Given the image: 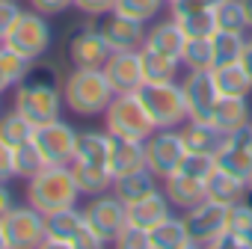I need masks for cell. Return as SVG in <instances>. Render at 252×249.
<instances>
[{
    "mask_svg": "<svg viewBox=\"0 0 252 249\" xmlns=\"http://www.w3.org/2000/svg\"><path fill=\"white\" fill-rule=\"evenodd\" d=\"M214 3L211 0H169V18H184V15H193V12H202V9H211Z\"/></svg>",
    "mask_w": 252,
    "mask_h": 249,
    "instance_id": "42",
    "label": "cell"
},
{
    "mask_svg": "<svg viewBox=\"0 0 252 249\" xmlns=\"http://www.w3.org/2000/svg\"><path fill=\"white\" fill-rule=\"evenodd\" d=\"M74 9L83 18H98V15H107L116 9V0H74Z\"/></svg>",
    "mask_w": 252,
    "mask_h": 249,
    "instance_id": "43",
    "label": "cell"
},
{
    "mask_svg": "<svg viewBox=\"0 0 252 249\" xmlns=\"http://www.w3.org/2000/svg\"><path fill=\"white\" fill-rule=\"evenodd\" d=\"M243 9H246V21H249V30H252V0H243Z\"/></svg>",
    "mask_w": 252,
    "mask_h": 249,
    "instance_id": "50",
    "label": "cell"
},
{
    "mask_svg": "<svg viewBox=\"0 0 252 249\" xmlns=\"http://www.w3.org/2000/svg\"><path fill=\"white\" fill-rule=\"evenodd\" d=\"M181 92H184V104H187V119L211 122L214 107L220 101V89L214 83V71L211 68L187 71L181 77Z\"/></svg>",
    "mask_w": 252,
    "mask_h": 249,
    "instance_id": "13",
    "label": "cell"
},
{
    "mask_svg": "<svg viewBox=\"0 0 252 249\" xmlns=\"http://www.w3.org/2000/svg\"><path fill=\"white\" fill-rule=\"evenodd\" d=\"M169 214H175V208H172V202L166 199L163 190H155L146 199L128 205V222H134V225H140L146 231H152L155 225H160Z\"/></svg>",
    "mask_w": 252,
    "mask_h": 249,
    "instance_id": "20",
    "label": "cell"
},
{
    "mask_svg": "<svg viewBox=\"0 0 252 249\" xmlns=\"http://www.w3.org/2000/svg\"><path fill=\"white\" fill-rule=\"evenodd\" d=\"M45 246L54 249H101L107 246L86 222L83 208H63L57 214H48V234Z\"/></svg>",
    "mask_w": 252,
    "mask_h": 249,
    "instance_id": "6",
    "label": "cell"
},
{
    "mask_svg": "<svg viewBox=\"0 0 252 249\" xmlns=\"http://www.w3.org/2000/svg\"><path fill=\"white\" fill-rule=\"evenodd\" d=\"M152 249H190V237H187V225L181 214H169L160 225H155L149 231Z\"/></svg>",
    "mask_w": 252,
    "mask_h": 249,
    "instance_id": "29",
    "label": "cell"
},
{
    "mask_svg": "<svg viewBox=\"0 0 252 249\" xmlns=\"http://www.w3.org/2000/svg\"><path fill=\"white\" fill-rule=\"evenodd\" d=\"M228 228H231V231H237V234L243 237L246 249L252 246V205H249V202H243V199H240L237 205H231Z\"/></svg>",
    "mask_w": 252,
    "mask_h": 249,
    "instance_id": "40",
    "label": "cell"
},
{
    "mask_svg": "<svg viewBox=\"0 0 252 249\" xmlns=\"http://www.w3.org/2000/svg\"><path fill=\"white\" fill-rule=\"evenodd\" d=\"M77 140H80V131L71 122H65L63 116L39 124L33 134V143L42 149L48 163H71L77 155Z\"/></svg>",
    "mask_w": 252,
    "mask_h": 249,
    "instance_id": "12",
    "label": "cell"
},
{
    "mask_svg": "<svg viewBox=\"0 0 252 249\" xmlns=\"http://www.w3.org/2000/svg\"><path fill=\"white\" fill-rule=\"evenodd\" d=\"M184 42H187V33L178 27L175 18H166V21H152L143 45H149V48H155V51H160V54H166L172 60H181Z\"/></svg>",
    "mask_w": 252,
    "mask_h": 249,
    "instance_id": "22",
    "label": "cell"
},
{
    "mask_svg": "<svg viewBox=\"0 0 252 249\" xmlns=\"http://www.w3.org/2000/svg\"><path fill=\"white\" fill-rule=\"evenodd\" d=\"M113 246H119V249H152V240H149V231H146V228L128 222V225L116 234Z\"/></svg>",
    "mask_w": 252,
    "mask_h": 249,
    "instance_id": "41",
    "label": "cell"
},
{
    "mask_svg": "<svg viewBox=\"0 0 252 249\" xmlns=\"http://www.w3.org/2000/svg\"><path fill=\"white\" fill-rule=\"evenodd\" d=\"M113 86L104 74V68H71L63 77V104L68 113L80 119L104 116L107 104L113 101Z\"/></svg>",
    "mask_w": 252,
    "mask_h": 249,
    "instance_id": "2",
    "label": "cell"
},
{
    "mask_svg": "<svg viewBox=\"0 0 252 249\" xmlns=\"http://www.w3.org/2000/svg\"><path fill=\"white\" fill-rule=\"evenodd\" d=\"M214 169H217V157H211V155H199V152H187L184 160H181V166H178L181 175H190V178H196V181H202V184L211 178Z\"/></svg>",
    "mask_w": 252,
    "mask_h": 249,
    "instance_id": "38",
    "label": "cell"
},
{
    "mask_svg": "<svg viewBox=\"0 0 252 249\" xmlns=\"http://www.w3.org/2000/svg\"><path fill=\"white\" fill-rule=\"evenodd\" d=\"M0 249H9V243H6V231H3V219H0Z\"/></svg>",
    "mask_w": 252,
    "mask_h": 249,
    "instance_id": "51",
    "label": "cell"
},
{
    "mask_svg": "<svg viewBox=\"0 0 252 249\" xmlns=\"http://www.w3.org/2000/svg\"><path fill=\"white\" fill-rule=\"evenodd\" d=\"M211 3H222V0H211Z\"/></svg>",
    "mask_w": 252,
    "mask_h": 249,
    "instance_id": "52",
    "label": "cell"
},
{
    "mask_svg": "<svg viewBox=\"0 0 252 249\" xmlns=\"http://www.w3.org/2000/svg\"><path fill=\"white\" fill-rule=\"evenodd\" d=\"M246 187H249V181H243V178H237V175H231V172L217 166L211 172V178L205 181V199L231 208V205H237L246 196Z\"/></svg>",
    "mask_w": 252,
    "mask_h": 249,
    "instance_id": "26",
    "label": "cell"
},
{
    "mask_svg": "<svg viewBox=\"0 0 252 249\" xmlns=\"http://www.w3.org/2000/svg\"><path fill=\"white\" fill-rule=\"evenodd\" d=\"M187 155L181 128H158L149 140H146V166L163 181L172 172H178L181 160Z\"/></svg>",
    "mask_w": 252,
    "mask_h": 249,
    "instance_id": "9",
    "label": "cell"
},
{
    "mask_svg": "<svg viewBox=\"0 0 252 249\" xmlns=\"http://www.w3.org/2000/svg\"><path fill=\"white\" fill-rule=\"evenodd\" d=\"M15 205H18V202H15V193H12L9 181H0V219H3Z\"/></svg>",
    "mask_w": 252,
    "mask_h": 249,
    "instance_id": "47",
    "label": "cell"
},
{
    "mask_svg": "<svg viewBox=\"0 0 252 249\" xmlns=\"http://www.w3.org/2000/svg\"><path fill=\"white\" fill-rule=\"evenodd\" d=\"M140 104L146 107L149 119L158 128H181L187 122V104H184V92H181V80H169V83H143L137 89Z\"/></svg>",
    "mask_w": 252,
    "mask_h": 249,
    "instance_id": "5",
    "label": "cell"
},
{
    "mask_svg": "<svg viewBox=\"0 0 252 249\" xmlns=\"http://www.w3.org/2000/svg\"><path fill=\"white\" fill-rule=\"evenodd\" d=\"M30 68H33V60L21 57L18 51H12L9 45L0 42V95L9 92V89H15L27 77Z\"/></svg>",
    "mask_w": 252,
    "mask_h": 249,
    "instance_id": "32",
    "label": "cell"
},
{
    "mask_svg": "<svg viewBox=\"0 0 252 249\" xmlns=\"http://www.w3.org/2000/svg\"><path fill=\"white\" fill-rule=\"evenodd\" d=\"M214 249H246V243H243V237H240L237 231H231V228H228V231L214 243Z\"/></svg>",
    "mask_w": 252,
    "mask_h": 249,
    "instance_id": "48",
    "label": "cell"
},
{
    "mask_svg": "<svg viewBox=\"0 0 252 249\" xmlns=\"http://www.w3.org/2000/svg\"><path fill=\"white\" fill-rule=\"evenodd\" d=\"M214 21L217 30L225 33H249V21H246V9H243V0H222V3H214Z\"/></svg>",
    "mask_w": 252,
    "mask_h": 249,
    "instance_id": "34",
    "label": "cell"
},
{
    "mask_svg": "<svg viewBox=\"0 0 252 249\" xmlns=\"http://www.w3.org/2000/svg\"><path fill=\"white\" fill-rule=\"evenodd\" d=\"M140 62H143V77L146 83H169V80H178V71H181V60H172L149 45L140 48Z\"/></svg>",
    "mask_w": 252,
    "mask_h": 249,
    "instance_id": "27",
    "label": "cell"
},
{
    "mask_svg": "<svg viewBox=\"0 0 252 249\" xmlns=\"http://www.w3.org/2000/svg\"><path fill=\"white\" fill-rule=\"evenodd\" d=\"M110 152H113V134H110L107 128H104V131H80L74 160L110 166Z\"/></svg>",
    "mask_w": 252,
    "mask_h": 249,
    "instance_id": "28",
    "label": "cell"
},
{
    "mask_svg": "<svg viewBox=\"0 0 252 249\" xmlns=\"http://www.w3.org/2000/svg\"><path fill=\"white\" fill-rule=\"evenodd\" d=\"M83 214H86L89 228H92L104 243H113L116 234L128 225V205H125L113 190H110V193H101V196H92V199L83 205Z\"/></svg>",
    "mask_w": 252,
    "mask_h": 249,
    "instance_id": "11",
    "label": "cell"
},
{
    "mask_svg": "<svg viewBox=\"0 0 252 249\" xmlns=\"http://www.w3.org/2000/svg\"><path fill=\"white\" fill-rule=\"evenodd\" d=\"M249 187H252V178H249Z\"/></svg>",
    "mask_w": 252,
    "mask_h": 249,
    "instance_id": "54",
    "label": "cell"
},
{
    "mask_svg": "<svg viewBox=\"0 0 252 249\" xmlns=\"http://www.w3.org/2000/svg\"><path fill=\"white\" fill-rule=\"evenodd\" d=\"M101 68H104L113 92H137L146 83L143 62H140V48L137 51H113Z\"/></svg>",
    "mask_w": 252,
    "mask_h": 249,
    "instance_id": "16",
    "label": "cell"
},
{
    "mask_svg": "<svg viewBox=\"0 0 252 249\" xmlns=\"http://www.w3.org/2000/svg\"><path fill=\"white\" fill-rule=\"evenodd\" d=\"M27 3H30V9H36V12L48 15V18H54V15H63V12L74 9V0H27Z\"/></svg>",
    "mask_w": 252,
    "mask_h": 249,
    "instance_id": "44",
    "label": "cell"
},
{
    "mask_svg": "<svg viewBox=\"0 0 252 249\" xmlns=\"http://www.w3.org/2000/svg\"><path fill=\"white\" fill-rule=\"evenodd\" d=\"M104 128L122 140H149L155 134V122L140 104L137 92H116L104 110Z\"/></svg>",
    "mask_w": 252,
    "mask_h": 249,
    "instance_id": "4",
    "label": "cell"
},
{
    "mask_svg": "<svg viewBox=\"0 0 252 249\" xmlns=\"http://www.w3.org/2000/svg\"><path fill=\"white\" fill-rule=\"evenodd\" d=\"M45 166H48V160H45L42 149H39L33 140L15 149V178H21V181H30V178H33L36 172H42Z\"/></svg>",
    "mask_w": 252,
    "mask_h": 249,
    "instance_id": "36",
    "label": "cell"
},
{
    "mask_svg": "<svg viewBox=\"0 0 252 249\" xmlns=\"http://www.w3.org/2000/svg\"><path fill=\"white\" fill-rule=\"evenodd\" d=\"M240 62H243V68H246V71H249V77H252V30H249V33H246V39H243Z\"/></svg>",
    "mask_w": 252,
    "mask_h": 249,
    "instance_id": "49",
    "label": "cell"
},
{
    "mask_svg": "<svg viewBox=\"0 0 252 249\" xmlns=\"http://www.w3.org/2000/svg\"><path fill=\"white\" fill-rule=\"evenodd\" d=\"M214 83L220 89V95H240L249 98L252 95V77L243 68V62H228V65H214Z\"/></svg>",
    "mask_w": 252,
    "mask_h": 249,
    "instance_id": "30",
    "label": "cell"
},
{
    "mask_svg": "<svg viewBox=\"0 0 252 249\" xmlns=\"http://www.w3.org/2000/svg\"><path fill=\"white\" fill-rule=\"evenodd\" d=\"M211 122L228 137V134H237V131H246L252 128V110H249V98H240V95H220L217 107H214V116Z\"/></svg>",
    "mask_w": 252,
    "mask_h": 249,
    "instance_id": "18",
    "label": "cell"
},
{
    "mask_svg": "<svg viewBox=\"0 0 252 249\" xmlns=\"http://www.w3.org/2000/svg\"><path fill=\"white\" fill-rule=\"evenodd\" d=\"M0 107H3V95H0Z\"/></svg>",
    "mask_w": 252,
    "mask_h": 249,
    "instance_id": "53",
    "label": "cell"
},
{
    "mask_svg": "<svg viewBox=\"0 0 252 249\" xmlns=\"http://www.w3.org/2000/svg\"><path fill=\"white\" fill-rule=\"evenodd\" d=\"M3 231H6L9 249H36V246H45L48 217L42 211H36L33 205H15L3 217Z\"/></svg>",
    "mask_w": 252,
    "mask_h": 249,
    "instance_id": "10",
    "label": "cell"
},
{
    "mask_svg": "<svg viewBox=\"0 0 252 249\" xmlns=\"http://www.w3.org/2000/svg\"><path fill=\"white\" fill-rule=\"evenodd\" d=\"M18 15H21L18 0H0V42L6 39V33H9V27L15 24Z\"/></svg>",
    "mask_w": 252,
    "mask_h": 249,
    "instance_id": "45",
    "label": "cell"
},
{
    "mask_svg": "<svg viewBox=\"0 0 252 249\" xmlns=\"http://www.w3.org/2000/svg\"><path fill=\"white\" fill-rule=\"evenodd\" d=\"M217 166L243 178V181L252 178V128L225 137V143L217 155Z\"/></svg>",
    "mask_w": 252,
    "mask_h": 249,
    "instance_id": "17",
    "label": "cell"
},
{
    "mask_svg": "<svg viewBox=\"0 0 252 249\" xmlns=\"http://www.w3.org/2000/svg\"><path fill=\"white\" fill-rule=\"evenodd\" d=\"M110 54L113 51H110L107 39L98 33L95 18L80 21L71 30V36H68V60H71V65H77V68H101Z\"/></svg>",
    "mask_w": 252,
    "mask_h": 249,
    "instance_id": "14",
    "label": "cell"
},
{
    "mask_svg": "<svg viewBox=\"0 0 252 249\" xmlns=\"http://www.w3.org/2000/svg\"><path fill=\"white\" fill-rule=\"evenodd\" d=\"M146 169V143L143 140H122L113 137V152H110V172L116 175H128Z\"/></svg>",
    "mask_w": 252,
    "mask_h": 249,
    "instance_id": "24",
    "label": "cell"
},
{
    "mask_svg": "<svg viewBox=\"0 0 252 249\" xmlns=\"http://www.w3.org/2000/svg\"><path fill=\"white\" fill-rule=\"evenodd\" d=\"M178 27H181L187 36H214V33H217L214 6H211V9H202V12H193V15L178 18Z\"/></svg>",
    "mask_w": 252,
    "mask_h": 249,
    "instance_id": "39",
    "label": "cell"
},
{
    "mask_svg": "<svg viewBox=\"0 0 252 249\" xmlns=\"http://www.w3.org/2000/svg\"><path fill=\"white\" fill-rule=\"evenodd\" d=\"M24 193H27V205H33L45 217L63 208H74L80 202V190L71 175V163H48L42 172H36L27 181Z\"/></svg>",
    "mask_w": 252,
    "mask_h": 249,
    "instance_id": "3",
    "label": "cell"
},
{
    "mask_svg": "<svg viewBox=\"0 0 252 249\" xmlns=\"http://www.w3.org/2000/svg\"><path fill=\"white\" fill-rule=\"evenodd\" d=\"M95 27L107 39L110 51H137V48H143L146 33H149V24H143L137 18H128V15L116 12V9L107 12V15H98Z\"/></svg>",
    "mask_w": 252,
    "mask_h": 249,
    "instance_id": "15",
    "label": "cell"
},
{
    "mask_svg": "<svg viewBox=\"0 0 252 249\" xmlns=\"http://www.w3.org/2000/svg\"><path fill=\"white\" fill-rule=\"evenodd\" d=\"M163 187V193H166V199L172 202V208L175 211H190V208H196L199 202H205V184L202 181H196V178H190V175H181V172H172L169 178H163L160 181Z\"/></svg>",
    "mask_w": 252,
    "mask_h": 249,
    "instance_id": "21",
    "label": "cell"
},
{
    "mask_svg": "<svg viewBox=\"0 0 252 249\" xmlns=\"http://www.w3.org/2000/svg\"><path fill=\"white\" fill-rule=\"evenodd\" d=\"M228 214L231 208L228 205H220V202H199L196 208L184 211V225H187V237H190V249H214V243L228 231Z\"/></svg>",
    "mask_w": 252,
    "mask_h": 249,
    "instance_id": "8",
    "label": "cell"
},
{
    "mask_svg": "<svg viewBox=\"0 0 252 249\" xmlns=\"http://www.w3.org/2000/svg\"><path fill=\"white\" fill-rule=\"evenodd\" d=\"M15 178V149L0 140V181Z\"/></svg>",
    "mask_w": 252,
    "mask_h": 249,
    "instance_id": "46",
    "label": "cell"
},
{
    "mask_svg": "<svg viewBox=\"0 0 252 249\" xmlns=\"http://www.w3.org/2000/svg\"><path fill=\"white\" fill-rule=\"evenodd\" d=\"M12 107L21 110L36 128L45 122H54L63 116L65 104H63V77L54 65L45 62H33V68L27 71V77L15 86L12 95Z\"/></svg>",
    "mask_w": 252,
    "mask_h": 249,
    "instance_id": "1",
    "label": "cell"
},
{
    "mask_svg": "<svg viewBox=\"0 0 252 249\" xmlns=\"http://www.w3.org/2000/svg\"><path fill=\"white\" fill-rule=\"evenodd\" d=\"M181 68L184 71L214 68V42H211V36H187L184 51H181Z\"/></svg>",
    "mask_w": 252,
    "mask_h": 249,
    "instance_id": "33",
    "label": "cell"
},
{
    "mask_svg": "<svg viewBox=\"0 0 252 249\" xmlns=\"http://www.w3.org/2000/svg\"><path fill=\"white\" fill-rule=\"evenodd\" d=\"M51 42H54V27H51L48 15H42L36 9H21V15L15 18V24L9 27V33L3 39V45H9L12 51H18L21 57L33 60V62L48 54Z\"/></svg>",
    "mask_w": 252,
    "mask_h": 249,
    "instance_id": "7",
    "label": "cell"
},
{
    "mask_svg": "<svg viewBox=\"0 0 252 249\" xmlns=\"http://www.w3.org/2000/svg\"><path fill=\"white\" fill-rule=\"evenodd\" d=\"M71 175L77 181L80 196H86V199L113 190V172H110V166H98V163H86V160H71Z\"/></svg>",
    "mask_w": 252,
    "mask_h": 249,
    "instance_id": "25",
    "label": "cell"
},
{
    "mask_svg": "<svg viewBox=\"0 0 252 249\" xmlns=\"http://www.w3.org/2000/svg\"><path fill=\"white\" fill-rule=\"evenodd\" d=\"M33 134H36V124H33L21 110H15V107H9L6 113L0 110V140H3L6 146L18 149V146L30 143Z\"/></svg>",
    "mask_w": 252,
    "mask_h": 249,
    "instance_id": "31",
    "label": "cell"
},
{
    "mask_svg": "<svg viewBox=\"0 0 252 249\" xmlns=\"http://www.w3.org/2000/svg\"><path fill=\"white\" fill-rule=\"evenodd\" d=\"M160 190V178L146 166V169H137V172H128V175H116L113 178V193L125 202V205H131V202H140L146 199L149 193Z\"/></svg>",
    "mask_w": 252,
    "mask_h": 249,
    "instance_id": "23",
    "label": "cell"
},
{
    "mask_svg": "<svg viewBox=\"0 0 252 249\" xmlns=\"http://www.w3.org/2000/svg\"><path fill=\"white\" fill-rule=\"evenodd\" d=\"M169 6V0H116V12L137 18L143 24H152L160 18V12Z\"/></svg>",
    "mask_w": 252,
    "mask_h": 249,
    "instance_id": "37",
    "label": "cell"
},
{
    "mask_svg": "<svg viewBox=\"0 0 252 249\" xmlns=\"http://www.w3.org/2000/svg\"><path fill=\"white\" fill-rule=\"evenodd\" d=\"M243 39L240 33H225V30H217L211 36L214 42V65H228V62H240V54H243Z\"/></svg>",
    "mask_w": 252,
    "mask_h": 249,
    "instance_id": "35",
    "label": "cell"
},
{
    "mask_svg": "<svg viewBox=\"0 0 252 249\" xmlns=\"http://www.w3.org/2000/svg\"><path fill=\"white\" fill-rule=\"evenodd\" d=\"M181 137H184L187 152H199V155H211V157H217L225 143V134L214 122H196V119H187L181 124Z\"/></svg>",
    "mask_w": 252,
    "mask_h": 249,
    "instance_id": "19",
    "label": "cell"
}]
</instances>
